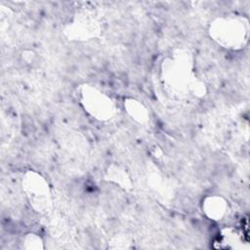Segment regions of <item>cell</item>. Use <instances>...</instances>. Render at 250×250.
<instances>
[{
    "instance_id": "cell-1",
    "label": "cell",
    "mask_w": 250,
    "mask_h": 250,
    "mask_svg": "<svg viewBox=\"0 0 250 250\" xmlns=\"http://www.w3.org/2000/svg\"><path fill=\"white\" fill-rule=\"evenodd\" d=\"M210 34L223 47L237 50L247 42L248 28L247 24L238 19H220L213 22Z\"/></svg>"
},
{
    "instance_id": "cell-2",
    "label": "cell",
    "mask_w": 250,
    "mask_h": 250,
    "mask_svg": "<svg viewBox=\"0 0 250 250\" xmlns=\"http://www.w3.org/2000/svg\"><path fill=\"white\" fill-rule=\"evenodd\" d=\"M24 192L32 205L39 213L46 214L51 208V193L47 182L43 177L29 171L23 180Z\"/></svg>"
},
{
    "instance_id": "cell-3",
    "label": "cell",
    "mask_w": 250,
    "mask_h": 250,
    "mask_svg": "<svg viewBox=\"0 0 250 250\" xmlns=\"http://www.w3.org/2000/svg\"><path fill=\"white\" fill-rule=\"evenodd\" d=\"M81 103L91 115L100 120L110 118L114 111L111 100L95 88L85 87L82 90Z\"/></svg>"
},
{
    "instance_id": "cell-4",
    "label": "cell",
    "mask_w": 250,
    "mask_h": 250,
    "mask_svg": "<svg viewBox=\"0 0 250 250\" xmlns=\"http://www.w3.org/2000/svg\"><path fill=\"white\" fill-rule=\"evenodd\" d=\"M189 64L184 58L172 59L163 64V81L168 88L174 91H180L186 89L188 85Z\"/></svg>"
},
{
    "instance_id": "cell-5",
    "label": "cell",
    "mask_w": 250,
    "mask_h": 250,
    "mask_svg": "<svg viewBox=\"0 0 250 250\" xmlns=\"http://www.w3.org/2000/svg\"><path fill=\"white\" fill-rule=\"evenodd\" d=\"M215 248L221 249H241L243 247V236L235 229H225L218 235L214 242Z\"/></svg>"
},
{
    "instance_id": "cell-6",
    "label": "cell",
    "mask_w": 250,
    "mask_h": 250,
    "mask_svg": "<svg viewBox=\"0 0 250 250\" xmlns=\"http://www.w3.org/2000/svg\"><path fill=\"white\" fill-rule=\"evenodd\" d=\"M202 209L208 218L211 220L220 221L226 215L228 204L225 199L220 196H210L204 200Z\"/></svg>"
},
{
    "instance_id": "cell-7",
    "label": "cell",
    "mask_w": 250,
    "mask_h": 250,
    "mask_svg": "<svg viewBox=\"0 0 250 250\" xmlns=\"http://www.w3.org/2000/svg\"><path fill=\"white\" fill-rule=\"evenodd\" d=\"M23 247L26 249H42L43 241H42L41 237L36 235L35 233H29L24 238Z\"/></svg>"
}]
</instances>
